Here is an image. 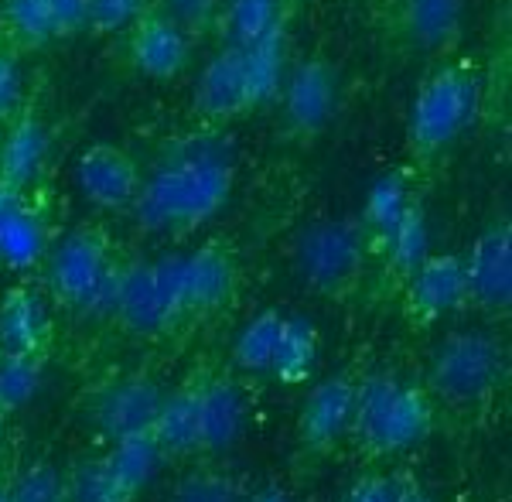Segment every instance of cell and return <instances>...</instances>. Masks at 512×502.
<instances>
[{
  "instance_id": "1",
  "label": "cell",
  "mask_w": 512,
  "mask_h": 502,
  "mask_svg": "<svg viewBox=\"0 0 512 502\" xmlns=\"http://www.w3.org/2000/svg\"><path fill=\"white\" fill-rule=\"evenodd\" d=\"M233 178L236 168L226 147L188 141L144 178L130 209L147 233H192L229 202Z\"/></svg>"
},
{
  "instance_id": "2",
  "label": "cell",
  "mask_w": 512,
  "mask_h": 502,
  "mask_svg": "<svg viewBox=\"0 0 512 502\" xmlns=\"http://www.w3.org/2000/svg\"><path fill=\"white\" fill-rule=\"evenodd\" d=\"M437 421V403L417 383L396 373H366L355 383L349 438L366 458H396L414 451L431 438Z\"/></svg>"
},
{
  "instance_id": "3",
  "label": "cell",
  "mask_w": 512,
  "mask_h": 502,
  "mask_svg": "<svg viewBox=\"0 0 512 502\" xmlns=\"http://www.w3.org/2000/svg\"><path fill=\"white\" fill-rule=\"evenodd\" d=\"M284 28L246 41L222 45L202 69L195 86V113L212 123H229L253 106L280 93V65H284Z\"/></svg>"
},
{
  "instance_id": "4",
  "label": "cell",
  "mask_w": 512,
  "mask_h": 502,
  "mask_svg": "<svg viewBox=\"0 0 512 502\" xmlns=\"http://www.w3.org/2000/svg\"><path fill=\"white\" fill-rule=\"evenodd\" d=\"M482 79L475 65L454 59L437 65L420 86L407 117V147L414 161H431L458 141L478 117Z\"/></svg>"
},
{
  "instance_id": "5",
  "label": "cell",
  "mask_w": 512,
  "mask_h": 502,
  "mask_svg": "<svg viewBox=\"0 0 512 502\" xmlns=\"http://www.w3.org/2000/svg\"><path fill=\"white\" fill-rule=\"evenodd\" d=\"M123 267L127 260H120L113 236L99 226H82L52 250L48 287L65 308L82 315H110Z\"/></svg>"
},
{
  "instance_id": "6",
  "label": "cell",
  "mask_w": 512,
  "mask_h": 502,
  "mask_svg": "<svg viewBox=\"0 0 512 502\" xmlns=\"http://www.w3.org/2000/svg\"><path fill=\"white\" fill-rule=\"evenodd\" d=\"M506 369V345L492 332H482V328L451 332L434 349L424 390L444 407L475 410L502 390Z\"/></svg>"
},
{
  "instance_id": "7",
  "label": "cell",
  "mask_w": 512,
  "mask_h": 502,
  "mask_svg": "<svg viewBox=\"0 0 512 502\" xmlns=\"http://www.w3.org/2000/svg\"><path fill=\"white\" fill-rule=\"evenodd\" d=\"M369 240L359 219H325L308 226L294 243V267L301 281L321 298L342 301L362 284L369 263Z\"/></svg>"
},
{
  "instance_id": "8",
  "label": "cell",
  "mask_w": 512,
  "mask_h": 502,
  "mask_svg": "<svg viewBox=\"0 0 512 502\" xmlns=\"http://www.w3.org/2000/svg\"><path fill=\"white\" fill-rule=\"evenodd\" d=\"M110 315L117 318L123 332L137 335V339H161V335L175 332L188 318L178 284V253L147 263H127Z\"/></svg>"
},
{
  "instance_id": "9",
  "label": "cell",
  "mask_w": 512,
  "mask_h": 502,
  "mask_svg": "<svg viewBox=\"0 0 512 502\" xmlns=\"http://www.w3.org/2000/svg\"><path fill=\"white\" fill-rule=\"evenodd\" d=\"M338 106V72L321 55L297 62L291 76L284 79V130L291 141H315L321 130L332 123Z\"/></svg>"
},
{
  "instance_id": "10",
  "label": "cell",
  "mask_w": 512,
  "mask_h": 502,
  "mask_svg": "<svg viewBox=\"0 0 512 502\" xmlns=\"http://www.w3.org/2000/svg\"><path fill=\"white\" fill-rule=\"evenodd\" d=\"M461 308H468V284L458 253H427L403 277V311L410 325H437Z\"/></svg>"
},
{
  "instance_id": "11",
  "label": "cell",
  "mask_w": 512,
  "mask_h": 502,
  "mask_svg": "<svg viewBox=\"0 0 512 502\" xmlns=\"http://www.w3.org/2000/svg\"><path fill=\"white\" fill-rule=\"evenodd\" d=\"M468 284V308L502 315L512 304V226L495 219L475 236L472 250L461 257Z\"/></svg>"
},
{
  "instance_id": "12",
  "label": "cell",
  "mask_w": 512,
  "mask_h": 502,
  "mask_svg": "<svg viewBox=\"0 0 512 502\" xmlns=\"http://www.w3.org/2000/svg\"><path fill=\"white\" fill-rule=\"evenodd\" d=\"M359 376L342 369L325 380H318L308 390L297 414V444L308 455H332V451L349 438L352 424V403Z\"/></svg>"
},
{
  "instance_id": "13",
  "label": "cell",
  "mask_w": 512,
  "mask_h": 502,
  "mask_svg": "<svg viewBox=\"0 0 512 502\" xmlns=\"http://www.w3.org/2000/svg\"><path fill=\"white\" fill-rule=\"evenodd\" d=\"M144 178L140 161L120 144H89L76 158V185L82 199L103 212L130 209L144 188Z\"/></svg>"
},
{
  "instance_id": "14",
  "label": "cell",
  "mask_w": 512,
  "mask_h": 502,
  "mask_svg": "<svg viewBox=\"0 0 512 502\" xmlns=\"http://www.w3.org/2000/svg\"><path fill=\"white\" fill-rule=\"evenodd\" d=\"M164 403V390L147 373H123L106 383L93 400V427L106 441H120L130 434L151 431Z\"/></svg>"
},
{
  "instance_id": "15",
  "label": "cell",
  "mask_w": 512,
  "mask_h": 502,
  "mask_svg": "<svg viewBox=\"0 0 512 502\" xmlns=\"http://www.w3.org/2000/svg\"><path fill=\"white\" fill-rule=\"evenodd\" d=\"M195 421H198V458H216L236 448L246 431L250 403L233 376H202L192 380Z\"/></svg>"
},
{
  "instance_id": "16",
  "label": "cell",
  "mask_w": 512,
  "mask_h": 502,
  "mask_svg": "<svg viewBox=\"0 0 512 502\" xmlns=\"http://www.w3.org/2000/svg\"><path fill=\"white\" fill-rule=\"evenodd\" d=\"M178 284L188 318L226 308L239 291V263L226 243L212 240L192 253H178Z\"/></svg>"
},
{
  "instance_id": "17",
  "label": "cell",
  "mask_w": 512,
  "mask_h": 502,
  "mask_svg": "<svg viewBox=\"0 0 512 502\" xmlns=\"http://www.w3.org/2000/svg\"><path fill=\"white\" fill-rule=\"evenodd\" d=\"M127 52L137 72L151 79H175L192 62V38L178 18H171L164 7H151L130 24Z\"/></svg>"
},
{
  "instance_id": "18",
  "label": "cell",
  "mask_w": 512,
  "mask_h": 502,
  "mask_svg": "<svg viewBox=\"0 0 512 502\" xmlns=\"http://www.w3.org/2000/svg\"><path fill=\"white\" fill-rule=\"evenodd\" d=\"M45 161H48L45 123L38 120L35 110L21 106V110L4 123V137H0V188L28 195L31 185H35L41 178V171H45Z\"/></svg>"
},
{
  "instance_id": "19",
  "label": "cell",
  "mask_w": 512,
  "mask_h": 502,
  "mask_svg": "<svg viewBox=\"0 0 512 502\" xmlns=\"http://www.w3.org/2000/svg\"><path fill=\"white\" fill-rule=\"evenodd\" d=\"M52 315L35 287H11L0 298V356H48Z\"/></svg>"
},
{
  "instance_id": "20",
  "label": "cell",
  "mask_w": 512,
  "mask_h": 502,
  "mask_svg": "<svg viewBox=\"0 0 512 502\" xmlns=\"http://www.w3.org/2000/svg\"><path fill=\"white\" fill-rule=\"evenodd\" d=\"M48 253V229L45 219L28 195L7 192L0 199V263L14 270H28Z\"/></svg>"
},
{
  "instance_id": "21",
  "label": "cell",
  "mask_w": 512,
  "mask_h": 502,
  "mask_svg": "<svg viewBox=\"0 0 512 502\" xmlns=\"http://www.w3.org/2000/svg\"><path fill=\"white\" fill-rule=\"evenodd\" d=\"M400 35L414 48L441 52L451 48L465 24V0H400Z\"/></svg>"
},
{
  "instance_id": "22",
  "label": "cell",
  "mask_w": 512,
  "mask_h": 502,
  "mask_svg": "<svg viewBox=\"0 0 512 502\" xmlns=\"http://www.w3.org/2000/svg\"><path fill=\"white\" fill-rule=\"evenodd\" d=\"M417 188H414V175L410 168L390 171L369 188V199L366 209H362V229H366V240H369V253L376 257V250L390 240V233L407 219L410 209H417Z\"/></svg>"
},
{
  "instance_id": "23",
  "label": "cell",
  "mask_w": 512,
  "mask_h": 502,
  "mask_svg": "<svg viewBox=\"0 0 512 502\" xmlns=\"http://www.w3.org/2000/svg\"><path fill=\"white\" fill-rule=\"evenodd\" d=\"M151 434L168 462L171 458H198V421H195L192 383L178 386L175 393H164V403Z\"/></svg>"
},
{
  "instance_id": "24",
  "label": "cell",
  "mask_w": 512,
  "mask_h": 502,
  "mask_svg": "<svg viewBox=\"0 0 512 502\" xmlns=\"http://www.w3.org/2000/svg\"><path fill=\"white\" fill-rule=\"evenodd\" d=\"M55 38H62V31L45 0H0V41L7 48L28 52Z\"/></svg>"
},
{
  "instance_id": "25",
  "label": "cell",
  "mask_w": 512,
  "mask_h": 502,
  "mask_svg": "<svg viewBox=\"0 0 512 502\" xmlns=\"http://www.w3.org/2000/svg\"><path fill=\"white\" fill-rule=\"evenodd\" d=\"M318 349H321V339H318L315 322H308V318H301V315H287L270 376H277V380L287 386L308 383L311 376H315Z\"/></svg>"
},
{
  "instance_id": "26",
  "label": "cell",
  "mask_w": 512,
  "mask_h": 502,
  "mask_svg": "<svg viewBox=\"0 0 512 502\" xmlns=\"http://www.w3.org/2000/svg\"><path fill=\"white\" fill-rule=\"evenodd\" d=\"M103 462L113 468V475H117L134 496H140V492L154 482V475L161 472V465L168 462V458H164V451L158 448L154 434L144 431V434H130V438L110 441Z\"/></svg>"
},
{
  "instance_id": "27",
  "label": "cell",
  "mask_w": 512,
  "mask_h": 502,
  "mask_svg": "<svg viewBox=\"0 0 512 502\" xmlns=\"http://www.w3.org/2000/svg\"><path fill=\"white\" fill-rule=\"evenodd\" d=\"M284 311L267 308L260 315H253L250 322L239 328L236 342H233V362L243 373L250 376H270L277 359V345L280 332H284Z\"/></svg>"
},
{
  "instance_id": "28",
  "label": "cell",
  "mask_w": 512,
  "mask_h": 502,
  "mask_svg": "<svg viewBox=\"0 0 512 502\" xmlns=\"http://www.w3.org/2000/svg\"><path fill=\"white\" fill-rule=\"evenodd\" d=\"M216 24L222 45H246L284 28V0H222Z\"/></svg>"
},
{
  "instance_id": "29",
  "label": "cell",
  "mask_w": 512,
  "mask_h": 502,
  "mask_svg": "<svg viewBox=\"0 0 512 502\" xmlns=\"http://www.w3.org/2000/svg\"><path fill=\"white\" fill-rule=\"evenodd\" d=\"M427 246H431V233H427V216H424V205L407 212V219L390 233V240L376 250V257L393 270V274L407 277L410 270L417 267L420 260L427 257Z\"/></svg>"
},
{
  "instance_id": "30",
  "label": "cell",
  "mask_w": 512,
  "mask_h": 502,
  "mask_svg": "<svg viewBox=\"0 0 512 502\" xmlns=\"http://www.w3.org/2000/svg\"><path fill=\"white\" fill-rule=\"evenodd\" d=\"M48 356H0V417H11L38 397Z\"/></svg>"
},
{
  "instance_id": "31",
  "label": "cell",
  "mask_w": 512,
  "mask_h": 502,
  "mask_svg": "<svg viewBox=\"0 0 512 502\" xmlns=\"http://www.w3.org/2000/svg\"><path fill=\"white\" fill-rule=\"evenodd\" d=\"M168 502H246V489L229 468L195 465L175 482Z\"/></svg>"
},
{
  "instance_id": "32",
  "label": "cell",
  "mask_w": 512,
  "mask_h": 502,
  "mask_svg": "<svg viewBox=\"0 0 512 502\" xmlns=\"http://www.w3.org/2000/svg\"><path fill=\"white\" fill-rule=\"evenodd\" d=\"M65 496L69 502H134L137 496L123 485L113 468L99 458H89V462H79L65 475Z\"/></svg>"
},
{
  "instance_id": "33",
  "label": "cell",
  "mask_w": 512,
  "mask_h": 502,
  "mask_svg": "<svg viewBox=\"0 0 512 502\" xmlns=\"http://www.w3.org/2000/svg\"><path fill=\"white\" fill-rule=\"evenodd\" d=\"M11 502H69L65 472L52 462H31L18 479H11Z\"/></svg>"
},
{
  "instance_id": "34",
  "label": "cell",
  "mask_w": 512,
  "mask_h": 502,
  "mask_svg": "<svg viewBox=\"0 0 512 502\" xmlns=\"http://www.w3.org/2000/svg\"><path fill=\"white\" fill-rule=\"evenodd\" d=\"M151 7L154 0H86V24L82 28H93L96 35H117Z\"/></svg>"
},
{
  "instance_id": "35",
  "label": "cell",
  "mask_w": 512,
  "mask_h": 502,
  "mask_svg": "<svg viewBox=\"0 0 512 502\" xmlns=\"http://www.w3.org/2000/svg\"><path fill=\"white\" fill-rule=\"evenodd\" d=\"M24 106V82L18 69V52L0 41V127Z\"/></svg>"
},
{
  "instance_id": "36",
  "label": "cell",
  "mask_w": 512,
  "mask_h": 502,
  "mask_svg": "<svg viewBox=\"0 0 512 502\" xmlns=\"http://www.w3.org/2000/svg\"><path fill=\"white\" fill-rule=\"evenodd\" d=\"M342 502H396V475H386V472L359 475V479L345 489Z\"/></svg>"
},
{
  "instance_id": "37",
  "label": "cell",
  "mask_w": 512,
  "mask_h": 502,
  "mask_svg": "<svg viewBox=\"0 0 512 502\" xmlns=\"http://www.w3.org/2000/svg\"><path fill=\"white\" fill-rule=\"evenodd\" d=\"M164 11L171 14V18H178L181 24H198V21H216V14H219V4L222 0H164Z\"/></svg>"
},
{
  "instance_id": "38",
  "label": "cell",
  "mask_w": 512,
  "mask_h": 502,
  "mask_svg": "<svg viewBox=\"0 0 512 502\" xmlns=\"http://www.w3.org/2000/svg\"><path fill=\"white\" fill-rule=\"evenodd\" d=\"M48 11L55 14L62 35H72L86 24V0H45Z\"/></svg>"
},
{
  "instance_id": "39",
  "label": "cell",
  "mask_w": 512,
  "mask_h": 502,
  "mask_svg": "<svg viewBox=\"0 0 512 502\" xmlns=\"http://www.w3.org/2000/svg\"><path fill=\"white\" fill-rule=\"evenodd\" d=\"M396 502H434V499H431V492L414 479V475L400 472L396 475Z\"/></svg>"
},
{
  "instance_id": "40",
  "label": "cell",
  "mask_w": 512,
  "mask_h": 502,
  "mask_svg": "<svg viewBox=\"0 0 512 502\" xmlns=\"http://www.w3.org/2000/svg\"><path fill=\"white\" fill-rule=\"evenodd\" d=\"M246 502H291V496H287V489H280V485H263V489H256V492H246Z\"/></svg>"
},
{
  "instance_id": "41",
  "label": "cell",
  "mask_w": 512,
  "mask_h": 502,
  "mask_svg": "<svg viewBox=\"0 0 512 502\" xmlns=\"http://www.w3.org/2000/svg\"><path fill=\"white\" fill-rule=\"evenodd\" d=\"M0 502H11V479H0Z\"/></svg>"
},
{
  "instance_id": "42",
  "label": "cell",
  "mask_w": 512,
  "mask_h": 502,
  "mask_svg": "<svg viewBox=\"0 0 512 502\" xmlns=\"http://www.w3.org/2000/svg\"><path fill=\"white\" fill-rule=\"evenodd\" d=\"M0 199H4V188H0Z\"/></svg>"
},
{
  "instance_id": "43",
  "label": "cell",
  "mask_w": 512,
  "mask_h": 502,
  "mask_svg": "<svg viewBox=\"0 0 512 502\" xmlns=\"http://www.w3.org/2000/svg\"><path fill=\"white\" fill-rule=\"evenodd\" d=\"M0 421H4V417H0Z\"/></svg>"
}]
</instances>
